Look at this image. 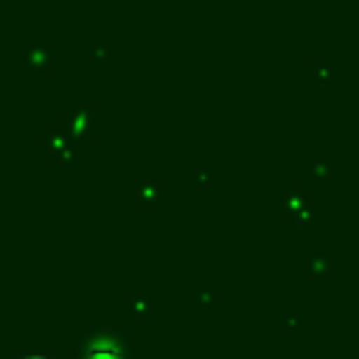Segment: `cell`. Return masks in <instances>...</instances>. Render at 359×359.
<instances>
[{
    "label": "cell",
    "instance_id": "1",
    "mask_svg": "<svg viewBox=\"0 0 359 359\" xmlns=\"http://www.w3.org/2000/svg\"><path fill=\"white\" fill-rule=\"evenodd\" d=\"M28 359H42V356H28Z\"/></svg>",
    "mask_w": 359,
    "mask_h": 359
}]
</instances>
